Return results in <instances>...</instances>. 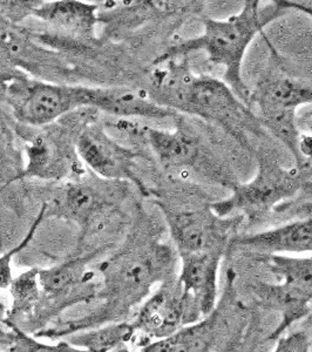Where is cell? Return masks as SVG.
Masks as SVG:
<instances>
[{"mask_svg": "<svg viewBox=\"0 0 312 352\" xmlns=\"http://www.w3.org/2000/svg\"><path fill=\"white\" fill-rule=\"evenodd\" d=\"M180 258L172 244L144 222L129 232L112 256L96 265L100 305L84 316L56 320L34 333L36 338L63 340L101 325L124 322L152 294L155 285L177 276Z\"/></svg>", "mask_w": 312, "mask_h": 352, "instance_id": "obj_1", "label": "cell"}, {"mask_svg": "<svg viewBox=\"0 0 312 352\" xmlns=\"http://www.w3.org/2000/svg\"><path fill=\"white\" fill-rule=\"evenodd\" d=\"M153 67L146 92L156 104L220 127L243 144L260 133L262 124L248 104L223 80L192 72L188 58H175Z\"/></svg>", "mask_w": 312, "mask_h": 352, "instance_id": "obj_2", "label": "cell"}, {"mask_svg": "<svg viewBox=\"0 0 312 352\" xmlns=\"http://www.w3.org/2000/svg\"><path fill=\"white\" fill-rule=\"evenodd\" d=\"M260 4V1H245L238 12L228 18L204 19L201 34L172 45L156 58L153 66L175 58H188L192 53H203L210 64L222 68L224 82L250 107L252 89L245 84L242 72L245 54L256 36L285 12L278 1L267 8Z\"/></svg>", "mask_w": 312, "mask_h": 352, "instance_id": "obj_3", "label": "cell"}, {"mask_svg": "<svg viewBox=\"0 0 312 352\" xmlns=\"http://www.w3.org/2000/svg\"><path fill=\"white\" fill-rule=\"evenodd\" d=\"M174 121L175 127L172 129L137 126L127 120L118 121L115 127L146 141L156 161L167 172L201 174L232 189L237 182L232 180V176L224 174L223 167L208 148L200 133L187 120V116L179 114Z\"/></svg>", "mask_w": 312, "mask_h": 352, "instance_id": "obj_4", "label": "cell"}, {"mask_svg": "<svg viewBox=\"0 0 312 352\" xmlns=\"http://www.w3.org/2000/svg\"><path fill=\"white\" fill-rule=\"evenodd\" d=\"M93 87L23 78L0 86L4 102L16 126L44 129L81 111L91 109Z\"/></svg>", "mask_w": 312, "mask_h": 352, "instance_id": "obj_5", "label": "cell"}, {"mask_svg": "<svg viewBox=\"0 0 312 352\" xmlns=\"http://www.w3.org/2000/svg\"><path fill=\"white\" fill-rule=\"evenodd\" d=\"M120 184L124 182L85 175L67 181L56 189L51 200L41 206L45 209V220L56 217L76 224L80 232L79 243H84L87 237L100 232L116 212L122 200Z\"/></svg>", "mask_w": 312, "mask_h": 352, "instance_id": "obj_6", "label": "cell"}, {"mask_svg": "<svg viewBox=\"0 0 312 352\" xmlns=\"http://www.w3.org/2000/svg\"><path fill=\"white\" fill-rule=\"evenodd\" d=\"M303 179L297 169L285 168L272 161H260L256 175L245 184L237 182L230 195L209 207L219 217H257L270 212L298 194Z\"/></svg>", "mask_w": 312, "mask_h": 352, "instance_id": "obj_7", "label": "cell"}, {"mask_svg": "<svg viewBox=\"0 0 312 352\" xmlns=\"http://www.w3.org/2000/svg\"><path fill=\"white\" fill-rule=\"evenodd\" d=\"M203 317L192 296L184 292L177 275L161 283L131 320L139 346L174 335L181 329L199 323Z\"/></svg>", "mask_w": 312, "mask_h": 352, "instance_id": "obj_8", "label": "cell"}, {"mask_svg": "<svg viewBox=\"0 0 312 352\" xmlns=\"http://www.w3.org/2000/svg\"><path fill=\"white\" fill-rule=\"evenodd\" d=\"M16 127V135L25 139L26 161L21 179L71 181L85 175L76 153L78 135H71L68 129H61V126L54 124L44 129Z\"/></svg>", "mask_w": 312, "mask_h": 352, "instance_id": "obj_9", "label": "cell"}, {"mask_svg": "<svg viewBox=\"0 0 312 352\" xmlns=\"http://www.w3.org/2000/svg\"><path fill=\"white\" fill-rule=\"evenodd\" d=\"M252 104L257 107L260 124L283 144H290L298 136L297 114L312 106V85L287 76H270L252 91Z\"/></svg>", "mask_w": 312, "mask_h": 352, "instance_id": "obj_10", "label": "cell"}, {"mask_svg": "<svg viewBox=\"0 0 312 352\" xmlns=\"http://www.w3.org/2000/svg\"><path fill=\"white\" fill-rule=\"evenodd\" d=\"M76 147L81 164L94 175L106 181L132 182L141 194L149 195L148 189L136 175L137 154L114 139L102 124L86 122L78 134Z\"/></svg>", "mask_w": 312, "mask_h": 352, "instance_id": "obj_11", "label": "cell"}, {"mask_svg": "<svg viewBox=\"0 0 312 352\" xmlns=\"http://www.w3.org/2000/svg\"><path fill=\"white\" fill-rule=\"evenodd\" d=\"M177 249V255L205 252H223L228 241L229 229L234 221L242 217H219L209 207L207 210L181 209L167 202L156 201Z\"/></svg>", "mask_w": 312, "mask_h": 352, "instance_id": "obj_12", "label": "cell"}, {"mask_svg": "<svg viewBox=\"0 0 312 352\" xmlns=\"http://www.w3.org/2000/svg\"><path fill=\"white\" fill-rule=\"evenodd\" d=\"M235 244L256 257L312 255V215L274 228L245 234L237 237Z\"/></svg>", "mask_w": 312, "mask_h": 352, "instance_id": "obj_13", "label": "cell"}, {"mask_svg": "<svg viewBox=\"0 0 312 352\" xmlns=\"http://www.w3.org/2000/svg\"><path fill=\"white\" fill-rule=\"evenodd\" d=\"M91 109L115 116L119 120H164L179 114L156 104L146 89L122 87H93Z\"/></svg>", "mask_w": 312, "mask_h": 352, "instance_id": "obj_14", "label": "cell"}, {"mask_svg": "<svg viewBox=\"0 0 312 352\" xmlns=\"http://www.w3.org/2000/svg\"><path fill=\"white\" fill-rule=\"evenodd\" d=\"M31 16L76 41H96L99 6L78 0H56L34 3Z\"/></svg>", "mask_w": 312, "mask_h": 352, "instance_id": "obj_15", "label": "cell"}, {"mask_svg": "<svg viewBox=\"0 0 312 352\" xmlns=\"http://www.w3.org/2000/svg\"><path fill=\"white\" fill-rule=\"evenodd\" d=\"M222 255L223 252H205L179 256L177 280L195 300L202 317L209 316L216 305Z\"/></svg>", "mask_w": 312, "mask_h": 352, "instance_id": "obj_16", "label": "cell"}, {"mask_svg": "<svg viewBox=\"0 0 312 352\" xmlns=\"http://www.w3.org/2000/svg\"><path fill=\"white\" fill-rule=\"evenodd\" d=\"M12 305L0 323H11L18 327L26 324L41 300L39 268H31L13 278L10 285Z\"/></svg>", "mask_w": 312, "mask_h": 352, "instance_id": "obj_17", "label": "cell"}, {"mask_svg": "<svg viewBox=\"0 0 312 352\" xmlns=\"http://www.w3.org/2000/svg\"><path fill=\"white\" fill-rule=\"evenodd\" d=\"M135 331L131 322H116L78 332L65 340L87 352H111L121 345L133 343Z\"/></svg>", "mask_w": 312, "mask_h": 352, "instance_id": "obj_18", "label": "cell"}, {"mask_svg": "<svg viewBox=\"0 0 312 352\" xmlns=\"http://www.w3.org/2000/svg\"><path fill=\"white\" fill-rule=\"evenodd\" d=\"M257 258H265V265L280 280V285L312 298V256L271 255Z\"/></svg>", "mask_w": 312, "mask_h": 352, "instance_id": "obj_19", "label": "cell"}, {"mask_svg": "<svg viewBox=\"0 0 312 352\" xmlns=\"http://www.w3.org/2000/svg\"><path fill=\"white\" fill-rule=\"evenodd\" d=\"M25 169L24 153L10 124L0 120V192L21 180Z\"/></svg>", "mask_w": 312, "mask_h": 352, "instance_id": "obj_20", "label": "cell"}, {"mask_svg": "<svg viewBox=\"0 0 312 352\" xmlns=\"http://www.w3.org/2000/svg\"><path fill=\"white\" fill-rule=\"evenodd\" d=\"M8 329L6 337L8 352H87L68 343L67 340H60L56 344L44 343L36 340V337L24 329L11 323H3Z\"/></svg>", "mask_w": 312, "mask_h": 352, "instance_id": "obj_21", "label": "cell"}, {"mask_svg": "<svg viewBox=\"0 0 312 352\" xmlns=\"http://www.w3.org/2000/svg\"><path fill=\"white\" fill-rule=\"evenodd\" d=\"M45 221V209L41 207V210L36 215V220L33 221L31 228L28 229L26 236L14 245L13 248L10 249L8 252H5L3 255H0V290L3 289L10 288V285L12 283V264L13 257L18 255L19 252H23L25 248H27L28 244L31 243L33 237L36 235V230L41 227V224Z\"/></svg>", "mask_w": 312, "mask_h": 352, "instance_id": "obj_22", "label": "cell"}, {"mask_svg": "<svg viewBox=\"0 0 312 352\" xmlns=\"http://www.w3.org/2000/svg\"><path fill=\"white\" fill-rule=\"evenodd\" d=\"M310 340L304 332H292L277 340L275 348L270 352H309Z\"/></svg>", "mask_w": 312, "mask_h": 352, "instance_id": "obj_23", "label": "cell"}, {"mask_svg": "<svg viewBox=\"0 0 312 352\" xmlns=\"http://www.w3.org/2000/svg\"><path fill=\"white\" fill-rule=\"evenodd\" d=\"M26 74L27 73L21 71V68L16 67V65H13L4 56H0V86L10 84Z\"/></svg>", "mask_w": 312, "mask_h": 352, "instance_id": "obj_24", "label": "cell"}, {"mask_svg": "<svg viewBox=\"0 0 312 352\" xmlns=\"http://www.w3.org/2000/svg\"><path fill=\"white\" fill-rule=\"evenodd\" d=\"M278 4L285 11V10H296V11L304 13L312 19V1H288V0H283V1H278Z\"/></svg>", "mask_w": 312, "mask_h": 352, "instance_id": "obj_25", "label": "cell"}, {"mask_svg": "<svg viewBox=\"0 0 312 352\" xmlns=\"http://www.w3.org/2000/svg\"><path fill=\"white\" fill-rule=\"evenodd\" d=\"M297 127L300 133L312 136V109L303 113V116L297 114Z\"/></svg>", "mask_w": 312, "mask_h": 352, "instance_id": "obj_26", "label": "cell"}, {"mask_svg": "<svg viewBox=\"0 0 312 352\" xmlns=\"http://www.w3.org/2000/svg\"><path fill=\"white\" fill-rule=\"evenodd\" d=\"M111 352H133L131 349L129 348V345H121L119 348L114 349Z\"/></svg>", "mask_w": 312, "mask_h": 352, "instance_id": "obj_27", "label": "cell"}, {"mask_svg": "<svg viewBox=\"0 0 312 352\" xmlns=\"http://www.w3.org/2000/svg\"><path fill=\"white\" fill-rule=\"evenodd\" d=\"M3 305H1V303H0V318H3Z\"/></svg>", "mask_w": 312, "mask_h": 352, "instance_id": "obj_28", "label": "cell"}]
</instances>
